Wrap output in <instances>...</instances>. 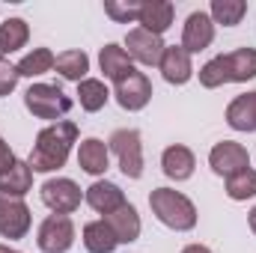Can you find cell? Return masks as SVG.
<instances>
[{"mask_svg":"<svg viewBox=\"0 0 256 253\" xmlns=\"http://www.w3.org/2000/svg\"><path fill=\"white\" fill-rule=\"evenodd\" d=\"M182 253H212V250H208L206 244H188V248H185Z\"/></svg>","mask_w":256,"mask_h":253,"instance_id":"32","label":"cell"},{"mask_svg":"<svg viewBox=\"0 0 256 253\" xmlns=\"http://www.w3.org/2000/svg\"><path fill=\"white\" fill-rule=\"evenodd\" d=\"M0 253H18V250H12V248H6V244H0Z\"/></svg>","mask_w":256,"mask_h":253,"instance_id":"34","label":"cell"},{"mask_svg":"<svg viewBox=\"0 0 256 253\" xmlns=\"http://www.w3.org/2000/svg\"><path fill=\"white\" fill-rule=\"evenodd\" d=\"M164 48H167V45L161 42V36H155V33H149V30H143V27L128 30V36H126V54L131 57V63L158 66Z\"/></svg>","mask_w":256,"mask_h":253,"instance_id":"9","label":"cell"},{"mask_svg":"<svg viewBox=\"0 0 256 253\" xmlns=\"http://www.w3.org/2000/svg\"><path fill=\"white\" fill-rule=\"evenodd\" d=\"M114 96H116L122 110H143L149 104V98H152V84H149V78L143 72H134V74H128L126 80L116 84Z\"/></svg>","mask_w":256,"mask_h":253,"instance_id":"12","label":"cell"},{"mask_svg":"<svg viewBox=\"0 0 256 253\" xmlns=\"http://www.w3.org/2000/svg\"><path fill=\"white\" fill-rule=\"evenodd\" d=\"M98 66H102L104 78H110L114 84L126 80L128 74H134V72H137L134 63H131V57L126 54V48H122V45H116V42H108V45L102 48V54H98Z\"/></svg>","mask_w":256,"mask_h":253,"instance_id":"19","label":"cell"},{"mask_svg":"<svg viewBox=\"0 0 256 253\" xmlns=\"http://www.w3.org/2000/svg\"><path fill=\"white\" fill-rule=\"evenodd\" d=\"M161 74H164V80L167 84H176V86H182V84H188L194 74V66H191V54L182 48V45H167L164 48V54H161Z\"/></svg>","mask_w":256,"mask_h":253,"instance_id":"14","label":"cell"},{"mask_svg":"<svg viewBox=\"0 0 256 253\" xmlns=\"http://www.w3.org/2000/svg\"><path fill=\"white\" fill-rule=\"evenodd\" d=\"M42 202L54 212V214H72L80 206V188L72 179H48L42 188Z\"/></svg>","mask_w":256,"mask_h":253,"instance_id":"10","label":"cell"},{"mask_svg":"<svg viewBox=\"0 0 256 253\" xmlns=\"http://www.w3.org/2000/svg\"><path fill=\"white\" fill-rule=\"evenodd\" d=\"M0 57H3V48H0Z\"/></svg>","mask_w":256,"mask_h":253,"instance_id":"35","label":"cell"},{"mask_svg":"<svg viewBox=\"0 0 256 253\" xmlns=\"http://www.w3.org/2000/svg\"><path fill=\"white\" fill-rule=\"evenodd\" d=\"M212 42H214V21H212V15L202 12V9L191 12L188 21H185V27H182V48L188 54H200Z\"/></svg>","mask_w":256,"mask_h":253,"instance_id":"11","label":"cell"},{"mask_svg":"<svg viewBox=\"0 0 256 253\" xmlns=\"http://www.w3.org/2000/svg\"><path fill=\"white\" fill-rule=\"evenodd\" d=\"M30 188H33V170H30L27 161H15V164L0 176V194L24 196Z\"/></svg>","mask_w":256,"mask_h":253,"instance_id":"21","label":"cell"},{"mask_svg":"<svg viewBox=\"0 0 256 253\" xmlns=\"http://www.w3.org/2000/svg\"><path fill=\"white\" fill-rule=\"evenodd\" d=\"M140 0H110V3H104V12L114 18V21H120V24H128V21H137L140 18Z\"/></svg>","mask_w":256,"mask_h":253,"instance_id":"29","label":"cell"},{"mask_svg":"<svg viewBox=\"0 0 256 253\" xmlns=\"http://www.w3.org/2000/svg\"><path fill=\"white\" fill-rule=\"evenodd\" d=\"M84 200H86V206L92 208V212H98V214H110V212H116L120 206H126V194L120 185H114V182H108V179H98V182H92L90 188L84 190Z\"/></svg>","mask_w":256,"mask_h":253,"instance_id":"13","label":"cell"},{"mask_svg":"<svg viewBox=\"0 0 256 253\" xmlns=\"http://www.w3.org/2000/svg\"><path fill=\"white\" fill-rule=\"evenodd\" d=\"M208 167L218 173V176H236L242 170L250 167V155L242 143L236 140H224V143H214V149L208 152Z\"/></svg>","mask_w":256,"mask_h":253,"instance_id":"8","label":"cell"},{"mask_svg":"<svg viewBox=\"0 0 256 253\" xmlns=\"http://www.w3.org/2000/svg\"><path fill=\"white\" fill-rule=\"evenodd\" d=\"M27 39H30V27H27L24 18H6L0 24V48H3V54L21 51L27 45Z\"/></svg>","mask_w":256,"mask_h":253,"instance_id":"25","label":"cell"},{"mask_svg":"<svg viewBox=\"0 0 256 253\" xmlns=\"http://www.w3.org/2000/svg\"><path fill=\"white\" fill-rule=\"evenodd\" d=\"M104 224L110 226V232H114V238H116V244H131V242H137L140 238V214H137V208L126 202V206H120L116 212H110L108 218H104Z\"/></svg>","mask_w":256,"mask_h":253,"instance_id":"16","label":"cell"},{"mask_svg":"<svg viewBox=\"0 0 256 253\" xmlns=\"http://www.w3.org/2000/svg\"><path fill=\"white\" fill-rule=\"evenodd\" d=\"M18 84V72L15 66H9L6 60H0V96H9Z\"/></svg>","mask_w":256,"mask_h":253,"instance_id":"30","label":"cell"},{"mask_svg":"<svg viewBox=\"0 0 256 253\" xmlns=\"http://www.w3.org/2000/svg\"><path fill=\"white\" fill-rule=\"evenodd\" d=\"M226 126L236 128V131H244V134L256 131V90L230 102V108H226Z\"/></svg>","mask_w":256,"mask_h":253,"instance_id":"20","label":"cell"},{"mask_svg":"<svg viewBox=\"0 0 256 253\" xmlns=\"http://www.w3.org/2000/svg\"><path fill=\"white\" fill-rule=\"evenodd\" d=\"M84 248L90 253H114L116 250V238H114L110 226L104 224V218L102 220H90L84 226Z\"/></svg>","mask_w":256,"mask_h":253,"instance_id":"22","label":"cell"},{"mask_svg":"<svg viewBox=\"0 0 256 253\" xmlns=\"http://www.w3.org/2000/svg\"><path fill=\"white\" fill-rule=\"evenodd\" d=\"M108 149L116 155L120 170L128 179H140L143 176V143H140V131L134 128H120L110 134Z\"/></svg>","mask_w":256,"mask_h":253,"instance_id":"5","label":"cell"},{"mask_svg":"<svg viewBox=\"0 0 256 253\" xmlns=\"http://www.w3.org/2000/svg\"><path fill=\"white\" fill-rule=\"evenodd\" d=\"M54 54L48 51V48H33L30 54H24L18 66H15V72H18V78H36V74H45V72H51L54 68Z\"/></svg>","mask_w":256,"mask_h":253,"instance_id":"26","label":"cell"},{"mask_svg":"<svg viewBox=\"0 0 256 253\" xmlns=\"http://www.w3.org/2000/svg\"><path fill=\"white\" fill-rule=\"evenodd\" d=\"M256 78V48H236L230 54H218L200 68V84L206 90H218L224 84H244Z\"/></svg>","mask_w":256,"mask_h":253,"instance_id":"2","label":"cell"},{"mask_svg":"<svg viewBox=\"0 0 256 253\" xmlns=\"http://www.w3.org/2000/svg\"><path fill=\"white\" fill-rule=\"evenodd\" d=\"M30 208L21 196L0 194V236L3 238H24L30 232Z\"/></svg>","mask_w":256,"mask_h":253,"instance_id":"7","label":"cell"},{"mask_svg":"<svg viewBox=\"0 0 256 253\" xmlns=\"http://www.w3.org/2000/svg\"><path fill=\"white\" fill-rule=\"evenodd\" d=\"M173 18H176V9H173V3H170V0H143L137 24H140L143 30H149V33L161 36L164 30H170V27H173Z\"/></svg>","mask_w":256,"mask_h":253,"instance_id":"17","label":"cell"},{"mask_svg":"<svg viewBox=\"0 0 256 253\" xmlns=\"http://www.w3.org/2000/svg\"><path fill=\"white\" fill-rule=\"evenodd\" d=\"M24 104L36 120H48V122H60L72 110V98L57 84H33L24 92Z\"/></svg>","mask_w":256,"mask_h":253,"instance_id":"4","label":"cell"},{"mask_svg":"<svg viewBox=\"0 0 256 253\" xmlns=\"http://www.w3.org/2000/svg\"><path fill=\"white\" fill-rule=\"evenodd\" d=\"M15 161H18V158H15V152H12V149H9V143L0 137V176H3V173H6Z\"/></svg>","mask_w":256,"mask_h":253,"instance_id":"31","label":"cell"},{"mask_svg":"<svg viewBox=\"0 0 256 253\" xmlns=\"http://www.w3.org/2000/svg\"><path fill=\"white\" fill-rule=\"evenodd\" d=\"M72 143H78V126L60 120V122H51L36 134V143L30 149V170L33 173H54L60 170L66 161H68V152H72Z\"/></svg>","mask_w":256,"mask_h":253,"instance_id":"1","label":"cell"},{"mask_svg":"<svg viewBox=\"0 0 256 253\" xmlns=\"http://www.w3.org/2000/svg\"><path fill=\"white\" fill-rule=\"evenodd\" d=\"M226 196L236 200V202L256 196V170L254 167H248V170H242V173H236V176L226 179Z\"/></svg>","mask_w":256,"mask_h":253,"instance_id":"28","label":"cell"},{"mask_svg":"<svg viewBox=\"0 0 256 253\" xmlns=\"http://www.w3.org/2000/svg\"><path fill=\"white\" fill-rule=\"evenodd\" d=\"M194 167H196V158H194L191 149L182 146V143L167 146L164 155H161V170H164V176L173 179V182H185V179H191Z\"/></svg>","mask_w":256,"mask_h":253,"instance_id":"15","label":"cell"},{"mask_svg":"<svg viewBox=\"0 0 256 253\" xmlns=\"http://www.w3.org/2000/svg\"><path fill=\"white\" fill-rule=\"evenodd\" d=\"M78 167L84 173H90V176H102L110 167V149H108V143L98 140V137L80 140V146H78Z\"/></svg>","mask_w":256,"mask_h":253,"instance_id":"18","label":"cell"},{"mask_svg":"<svg viewBox=\"0 0 256 253\" xmlns=\"http://www.w3.org/2000/svg\"><path fill=\"white\" fill-rule=\"evenodd\" d=\"M248 220H250V230H254V236H256V206L250 208V218H248Z\"/></svg>","mask_w":256,"mask_h":253,"instance_id":"33","label":"cell"},{"mask_svg":"<svg viewBox=\"0 0 256 253\" xmlns=\"http://www.w3.org/2000/svg\"><path fill=\"white\" fill-rule=\"evenodd\" d=\"M54 68H57V74H60L63 80H74V84H80V80H86L90 57H86L84 51H63V54H57Z\"/></svg>","mask_w":256,"mask_h":253,"instance_id":"23","label":"cell"},{"mask_svg":"<svg viewBox=\"0 0 256 253\" xmlns=\"http://www.w3.org/2000/svg\"><path fill=\"white\" fill-rule=\"evenodd\" d=\"M108 98H110V92H108L104 80L86 78V80L78 84V102H80V108H84L86 114H98V110L108 104Z\"/></svg>","mask_w":256,"mask_h":253,"instance_id":"24","label":"cell"},{"mask_svg":"<svg viewBox=\"0 0 256 253\" xmlns=\"http://www.w3.org/2000/svg\"><path fill=\"white\" fill-rule=\"evenodd\" d=\"M36 244L42 253H66L74 244V224L68 214H48L39 224Z\"/></svg>","mask_w":256,"mask_h":253,"instance_id":"6","label":"cell"},{"mask_svg":"<svg viewBox=\"0 0 256 253\" xmlns=\"http://www.w3.org/2000/svg\"><path fill=\"white\" fill-rule=\"evenodd\" d=\"M212 21L224 24V27H236L242 24V18L248 15V3L244 0H212Z\"/></svg>","mask_w":256,"mask_h":253,"instance_id":"27","label":"cell"},{"mask_svg":"<svg viewBox=\"0 0 256 253\" xmlns=\"http://www.w3.org/2000/svg\"><path fill=\"white\" fill-rule=\"evenodd\" d=\"M149 208H152V214L164 226H170L176 232H191L194 226H196V206L185 194H179V190H173V188L152 190L149 194Z\"/></svg>","mask_w":256,"mask_h":253,"instance_id":"3","label":"cell"}]
</instances>
